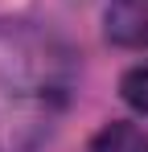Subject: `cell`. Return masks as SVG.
Instances as JSON below:
<instances>
[{
  "instance_id": "3",
  "label": "cell",
  "mask_w": 148,
  "mask_h": 152,
  "mask_svg": "<svg viewBox=\"0 0 148 152\" xmlns=\"http://www.w3.org/2000/svg\"><path fill=\"white\" fill-rule=\"evenodd\" d=\"M86 152H148V136L136 124H107L86 144Z\"/></svg>"
},
{
  "instance_id": "1",
  "label": "cell",
  "mask_w": 148,
  "mask_h": 152,
  "mask_svg": "<svg viewBox=\"0 0 148 152\" xmlns=\"http://www.w3.org/2000/svg\"><path fill=\"white\" fill-rule=\"evenodd\" d=\"M74 91L70 50L41 25L0 21V152H37Z\"/></svg>"
},
{
  "instance_id": "4",
  "label": "cell",
  "mask_w": 148,
  "mask_h": 152,
  "mask_svg": "<svg viewBox=\"0 0 148 152\" xmlns=\"http://www.w3.org/2000/svg\"><path fill=\"white\" fill-rule=\"evenodd\" d=\"M119 91H123V99H127V107H136L140 115H148V62L123 74Z\"/></svg>"
},
{
  "instance_id": "2",
  "label": "cell",
  "mask_w": 148,
  "mask_h": 152,
  "mask_svg": "<svg viewBox=\"0 0 148 152\" xmlns=\"http://www.w3.org/2000/svg\"><path fill=\"white\" fill-rule=\"evenodd\" d=\"M107 37L132 50H148V0H111Z\"/></svg>"
}]
</instances>
